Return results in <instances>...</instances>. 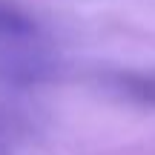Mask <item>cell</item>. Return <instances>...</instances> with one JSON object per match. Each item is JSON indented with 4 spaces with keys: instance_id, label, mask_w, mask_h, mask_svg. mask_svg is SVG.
Instances as JSON below:
<instances>
[{
    "instance_id": "obj_1",
    "label": "cell",
    "mask_w": 155,
    "mask_h": 155,
    "mask_svg": "<svg viewBox=\"0 0 155 155\" xmlns=\"http://www.w3.org/2000/svg\"><path fill=\"white\" fill-rule=\"evenodd\" d=\"M32 32H35V23L20 9H15L12 3L0 0V35L3 38H26Z\"/></svg>"
}]
</instances>
